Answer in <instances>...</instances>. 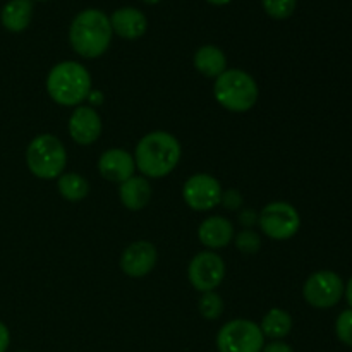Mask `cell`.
I'll list each match as a JSON object with an SVG mask.
<instances>
[{
    "label": "cell",
    "instance_id": "cell-1",
    "mask_svg": "<svg viewBox=\"0 0 352 352\" xmlns=\"http://www.w3.org/2000/svg\"><path fill=\"white\" fill-rule=\"evenodd\" d=\"M134 164L146 179H162L177 168L182 146L177 138L167 131H151L144 134L134 150Z\"/></svg>",
    "mask_w": 352,
    "mask_h": 352
},
{
    "label": "cell",
    "instance_id": "cell-2",
    "mask_svg": "<svg viewBox=\"0 0 352 352\" xmlns=\"http://www.w3.org/2000/svg\"><path fill=\"white\" fill-rule=\"evenodd\" d=\"M113 31L110 19L98 9L81 10L69 28L72 50L85 58H98L109 50Z\"/></svg>",
    "mask_w": 352,
    "mask_h": 352
},
{
    "label": "cell",
    "instance_id": "cell-3",
    "mask_svg": "<svg viewBox=\"0 0 352 352\" xmlns=\"http://www.w3.org/2000/svg\"><path fill=\"white\" fill-rule=\"evenodd\" d=\"M48 96L60 107H79L93 89L91 74L76 60H62L48 71L45 81Z\"/></svg>",
    "mask_w": 352,
    "mask_h": 352
},
{
    "label": "cell",
    "instance_id": "cell-4",
    "mask_svg": "<svg viewBox=\"0 0 352 352\" xmlns=\"http://www.w3.org/2000/svg\"><path fill=\"white\" fill-rule=\"evenodd\" d=\"M213 96L222 109L234 113H246L258 103L260 88L250 72L227 69L213 82Z\"/></svg>",
    "mask_w": 352,
    "mask_h": 352
},
{
    "label": "cell",
    "instance_id": "cell-5",
    "mask_svg": "<svg viewBox=\"0 0 352 352\" xmlns=\"http://www.w3.org/2000/svg\"><path fill=\"white\" fill-rule=\"evenodd\" d=\"M26 165L28 170L41 181L58 179L67 165L64 143L50 133L38 134L26 148Z\"/></svg>",
    "mask_w": 352,
    "mask_h": 352
},
{
    "label": "cell",
    "instance_id": "cell-6",
    "mask_svg": "<svg viewBox=\"0 0 352 352\" xmlns=\"http://www.w3.org/2000/svg\"><path fill=\"white\" fill-rule=\"evenodd\" d=\"M258 227L274 241H289L301 229V215L287 201H272L258 213Z\"/></svg>",
    "mask_w": 352,
    "mask_h": 352
},
{
    "label": "cell",
    "instance_id": "cell-7",
    "mask_svg": "<svg viewBox=\"0 0 352 352\" xmlns=\"http://www.w3.org/2000/svg\"><path fill=\"white\" fill-rule=\"evenodd\" d=\"M215 342L219 352H261L265 347V337L258 323L236 318L222 325Z\"/></svg>",
    "mask_w": 352,
    "mask_h": 352
},
{
    "label": "cell",
    "instance_id": "cell-8",
    "mask_svg": "<svg viewBox=\"0 0 352 352\" xmlns=\"http://www.w3.org/2000/svg\"><path fill=\"white\" fill-rule=\"evenodd\" d=\"M344 282L336 272L320 270L309 275L302 285V298L309 306L327 309L336 306L344 296Z\"/></svg>",
    "mask_w": 352,
    "mask_h": 352
},
{
    "label": "cell",
    "instance_id": "cell-9",
    "mask_svg": "<svg viewBox=\"0 0 352 352\" xmlns=\"http://www.w3.org/2000/svg\"><path fill=\"white\" fill-rule=\"evenodd\" d=\"M189 284L198 292H212L226 278V263L215 251H201L195 254L188 265Z\"/></svg>",
    "mask_w": 352,
    "mask_h": 352
},
{
    "label": "cell",
    "instance_id": "cell-10",
    "mask_svg": "<svg viewBox=\"0 0 352 352\" xmlns=\"http://www.w3.org/2000/svg\"><path fill=\"white\" fill-rule=\"evenodd\" d=\"M222 184L212 174H199L191 175L182 186V199L186 205L195 212H208L215 206L220 205L222 198Z\"/></svg>",
    "mask_w": 352,
    "mask_h": 352
},
{
    "label": "cell",
    "instance_id": "cell-11",
    "mask_svg": "<svg viewBox=\"0 0 352 352\" xmlns=\"http://www.w3.org/2000/svg\"><path fill=\"white\" fill-rule=\"evenodd\" d=\"M158 251L150 241H134L120 254V270L131 278H143L157 265Z\"/></svg>",
    "mask_w": 352,
    "mask_h": 352
},
{
    "label": "cell",
    "instance_id": "cell-12",
    "mask_svg": "<svg viewBox=\"0 0 352 352\" xmlns=\"http://www.w3.org/2000/svg\"><path fill=\"white\" fill-rule=\"evenodd\" d=\"M67 131L71 140L79 146H89L96 143L102 136V117L96 109L89 105H79L72 110L67 122Z\"/></svg>",
    "mask_w": 352,
    "mask_h": 352
},
{
    "label": "cell",
    "instance_id": "cell-13",
    "mask_svg": "<svg viewBox=\"0 0 352 352\" xmlns=\"http://www.w3.org/2000/svg\"><path fill=\"white\" fill-rule=\"evenodd\" d=\"M136 170L133 153L124 148H110L103 151L98 158V172L103 179L110 182L122 184L129 177H133Z\"/></svg>",
    "mask_w": 352,
    "mask_h": 352
},
{
    "label": "cell",
    "instance_id": "cell-14",
    "mask_svg": "<svg viewBox=\"0 0 352 352\" xmlns=\"http://www.w3.org/2000/svg\"><path fill=\"white\" fill-rule=\"evenodd\" d=\"M236 230L232 222L222 215H212L198 227V239L208 251H219L234 241Z\"/></svg>",
    "mask_w": 352,
    "mask_h": 352
},
{
    "label": "cell",
    "instance_id": "cell-15",
    "mask_svg": "<svg viewBox=\"0 0 352 352\" xmlns=\"http://www.w3.org/2000/svg\"><path fill=\"white\" fill-rule=\"evenodd\" d=\"M109 19L113 33L117 36L124 38V40H138L148 30L146 16L140 9H134V7L117 9Z\"/></svg>",
    "mask_w": 352,
    "mask_h": 352
},
{
    "label": "cell",
    "instance_id": "cell-16",
    "mask_svg": "<svg viewBox=\"0 0 352 352\" xmlns=\"http://www.w3.org/2000/svg\"><path fill=\"white\" fill-rule=\"evenodd\" d=\"M119 199L124 208L140 212L146 208L151 199V184L143 175H133L119 184Z\"/></svg>",
    "mask_w": 352,
    "mask_h": 352
},
{
    "label": "cell",
    "instance_id": "cell-17",
    "mask_svg": "<svg viewBox=\"0 0 352 352\" xmlns=\"http://www.w3.org/2000/svg\"><path fill=\"white\" fill-rule=\"evenodd\" d=\"M195 69L208 79H217L222 72L227 71V57L222 48L215 45H203L196 50L192 58Z\"/></svg>",
    "mask_w": 352,
    "mask_h": 352
},
{
    "label": "cell",
    "instance_id": "cell-18",
    "mask_svg": "<svg viewBox=\"0 0 352 352\" xmlns=\"http://www.w3.org/2000/svg\"><path fill=\"white\" fill-rule=\"evenodd\" d=\"M33 17L31 0H9L0 12L2 26L10 33H21L26 30Z\"/></svg>",
    "mask_w": 352,
    "mask_h": 352
},
{
    "label": "cell",
    "instance_id": "cell-19",
    "mask_svg": "<svg viewBox=\"0 0 352 352\" xmlns=\"http://www.w3.org/2000/svg\"><path fill=\"white\" fill-rule=\"evenodd\" d=\"M261 333L265 339L272 340H282L291 333L292 330V318L285 309L282 308H272L267 311L260 323Z\"/></svg>",
    "mask_w": 352,
    "mask_h": 352
},
{
    "label": "cell",
    "instance_id": "cell-20",
    "mask_svg": "<svg viewBox=\"0 0 352 352\" xmlns=\"http://www.w3.org/2000/svg\"><path fill=\"white\" fill-rule=\"evenodd\" d=\"M57 191L65 201H82L89 195V182L78 172H64L57 179Z\"/></svg>",
    "mask_w": 352,
    "mask_h": 352
},
{
    "label": "cell",
    "instance_id": "cell-21",
    "mask_svg": "<svg viewBox=\"0 0 352 352\" xmlns=\"http://www.w3.org/2000/svg\"><path fill=\"white\" fill-rule=\"evenodd\" d=\"M223 299L220 298V294H217L215 291L212 292H203L201 298H199L198 302V309H199V315L203 316L205 320H219L223 313Z\"/></svg>",
    "mask_w": 352,
    "mask_h": 352
},
{
    "label": "cell",
    "instance_id": "cell-22",
    "mask_svg": "<svg viewBox=\"0 0 352 352\" xmlns=\"http://www.w3.org/2000/svg\"><path fill=\"white\" fill-rule=\"evenodd\" d=\"M234 244L243 254H256L261 250V237L256 230L243 229L234 236Z\"/></svg>",
    "mask_w": 352,
    "mask_h": 352
},
{
    "label": "cell",
    "instance_id": "cell-23",
    "mask_svg": "<svg viewBox=\"0 0 352 352\" xmlns=\"http://www.w3.org/2000/svg\"><path fill=\"white\" fill-rule=\"evenodd\" d=\"M263 9L272 19H287L294 14L298 0H261Z\"/></svg>",
    "mask_w": 352,
    "mask_h": 352
},
{
    "label": "cell",
    "instance_id": "cell-24",
    "mask_svg": "<svg viewBox=\"0 0 352 352\" xmlns=\"http://www.w3.org/2000/svg\"><path fill=\"white\" fill-rule=\"evenodd\" d=\"M336 333L340 342L352 347V308L339 315L336 322Z\"/></svg>",
    "mask_w": 352,
    "mask_h": 352
},
{
    "label": "cell",
    "instance_id": "cell-25",
    "mask_svg": "<svg viewBox=\"0 0 352 352\" xmlns=\"http://www.w3.org/2000/svg\"><path fill=\"white\" fill-rule=\"evenodd\" d=\"M220 205L229 212H236L243 206V195L237 189H226L222 191V198H220Z\"/></svg>",
    "mask_w": 352,
    "mask_h": 352
},
{
    "label": "cell",
    "instance_id": "cell-26",
    "mask_svg": "<svg viewBox=\"0 0 352 352\" xmlns=\"http://www.w3.org/2000/svg\"><path fill=\"white\" fill-rule=\"evenodd\" d=\"M239 223L244 229H251L258 223V213L251 208H244L239 212Z\"/></svg>",
    "mask_w": 352,
    "mask_h": 352
},
{
    "label": "cell",
    "instance_id": "cell-27",
    "mask_svg": "<svg viewBox=\"0 0 352 352\" xmlns=\"http://www.w3.org/2000/svg\"><path fill=\"white\" fill-rule=\"evenodd\" d=\"M261 352H294V349L282 340H272L270 344H265Z\"/></svg>",
    "mask_w": 352,
    "mask_h": 352
},
{
    "label": "cell",
    "instance_id": "cell-28",
    "mask_svg": "<svg viewBox=\"0 0 352 352\" xmlns=\"http://www.w3.org/2000/svg\"><path fill=\"white\" fill-rule=\"evenodd\" d=\"M89 102V107H93V109H96V107L103 105V102H105V95H103L102 89H96L93 88L91 91H89L88 98H86Z\"/></svg>",
    "mask_w": 352,
    "mask_h": 352
},
{
    "label": "cell",
    "instance_id": "cell-29",
    "mask_svg": "<svg viewBox=\"0 0 352 352\" xmlns=\"http://www.w3.org/2000/svg\"><path fill=\"white\" fill-rule=\"evenodd\" d=\"M9 344H10L9 329H7L6 323L0 322V352H6L9 349Z\"/></svg>",
    "mask_w": 352,
    "mask_h": 352
},
{
    "label": "cell",
    "instance_id": "cell-30",
    "mask_svg": "<svg viewBox=\"0 0 352 352\" xmlns=\"http://www.w3.org/2000/svg\"><path fill=\"white\" fill-rule=\"evenodd\" d=\"M344 294H346L347 302H349V306L352 308V277L349 278V282H347L346 287H344Z\"/></svg>",
    "mask_w": 352,
    "mask_h": 352
},
{
    "label": "cell",
    "instance_id": "cell-31",
    "mask_svg": "<svg viewBox=\"0 0 352 352\" xmlns=\"http://www.w3.org/2000/svg\"><path fill=\"white\" fill-rule=\"evenodd\" d=\"M208 3H212V6H227L229 2H232V0H206Z\"/></svg>",
    "mask_w": 352,
    "mask_h": 352
},
{
    "label": "cell",
    "instance_id": "cell-32",
    "mask_svg": "<svg viewBox=\"0 0 352 352\" xmlns=\"http://www.w3.org/2000/svg\"><path fill=\"white\" fill-rule=\"evenodd\" d=\"M144 3H148V6H155V3H158L160 0H143Z\"/></svg>",
    "mask_w": 352,
    "mask_h": 352
},
{
    "label": "cell",
    "instance_id": "cell-33",
    "mask_svg": "<svg viewBox=\"0 0 352 352\" xmlns=\"http://www.w3.org/2000/svg\"><path fill=\"white\" fill-rule=\"evenodd\" d=\"M19 352H28V351H19Z\"/></svg>",
    "mask_w": 352,
    "mask_h": 352
},
{
    "label": "cell",
    "instance_id": "cell-34",
    "mask_svg": "<svg viewBox=\"0 0 352 352\" xmlns=\"http://www.w3.org/2000/svg\"><path fill=\"white\" fill-rule=\"evenodd\" d=\"M38 2H43V0H38Z\"/></svg>",
    "mask_w": 352,
    "mask_h": 352
}]
</instances>
